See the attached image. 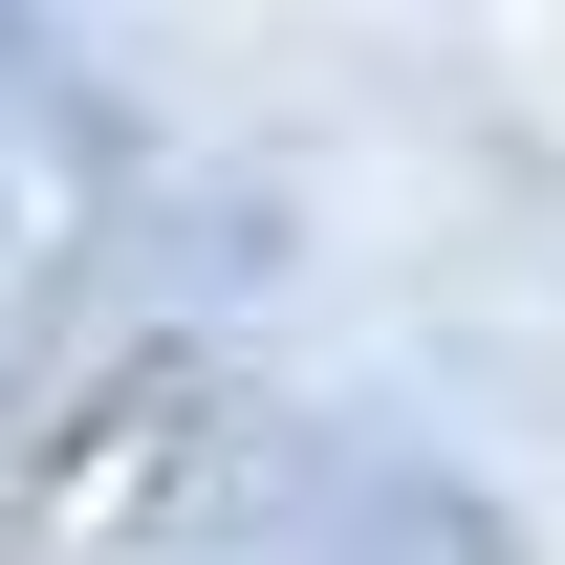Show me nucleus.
I'll return each instance as SVG.
<instances>
[{
	"instance_id": "f03ea898",
	"label": "nucleus",
	"mask_w": 565,
	"mask_h": 565,
	"mask_svg": "<svg viewBox=\"0 0 565 565\" xmlns=\"http://www.w3.org/2000/svg\"><path fill=\"white\" fill-rule=\"evenodd\" d=\"M66 239H87V131H66V87L0 66V327L66 282Z\"/></svg>"
},
{
	"instance_id": "7ed1b4c3",
	"label": "nucleus",
	"mask_w": 565,
	"mask_h": 565,
	"mask_svg": "<svg viewBox=\"0 0 565 565\" xmlns=\"http://www.w3.org/2000/svg\"><path fill=\"white\" fill-rule=\"evenodd\" d=\"M0 522H22V414H0Z\"/></svg>"
},
{
	"instance_id": "f257e3e1",
	"label": "nucleus",
	"mask_w": 565,
	"mask_h": 565,
	"mask_svg": "<svg viewBox=\"0 0 565 565\" xmlns=\"http://www.w3.org/2000/svg\"><path fill=\"white\" fill-rule=\"evenodd\" d=\"M109 565H479V522L435 479H392V457H239L217 500H174Z\"/></svg>"
}]
</instances>
